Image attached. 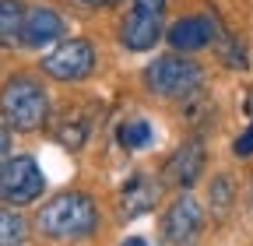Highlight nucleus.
I'll return each instance as SVG.
<instances>
[{
	"instance_id": "nucleus-1",
	"label": "nucleus",
	"mask_w": 253,
	"mask_h": 246,
	"mask_svg": "<svg viewBox=\"0 0 253 246\" xmlns=\"http://www.w3.org/2000/svg\"><path fill=\"white\" fill-rule=\"evenodd\" d=\"M36 229L46 239H84L99 229V207L81 190H63L39 207Z\"/></svg>"
},
{
	"instance_id": "nucleus-2",
	"label": "nucleus",
	"mask_w": 253,
	"mask_h": 246,
	"mask_svg": "<svg viewBox=\"0 0 253 246\" xmlns=\"http://www.w3.org/2000/svg\"><path fill=\"white\" fill-rule=\"evenodd\" d=\"M0 116L11 130H21V134H32L46 127L49 120V95L39 78L32 74H11L0 88Z\"/></svg>"
},
{
	"instance_id": "nucleus-3",
	"label": "nucleus",
	"mask_w": 253,
	"mask_h": 246,
	"mask_svg": "<svg viewBox=\"0 0 253 246\" xmlns=\"http://www.w3.org/2000/svg\"><path fill=\"white\" fill-rule=\"evenodd\" d=\"M144 84L162 99H186L204 84V67L190 60V53H169L148 64Z\"/></svg>"
},
{
	"instance_id": "nucleus-4",
	"label": "nucleus",
	"mask_w": 253,
	"mask_h": 246,
	"mask_svg": "<svg viewBox=\"0 0 253 246\" xmlns=\"http://www.w3.org/2000/svg\"><path fill=\"white\" fill-rule=\"evenodd\" d=\"M42 190H46V176L39 162L32 155H7V162L0 165V201L7 207H25L39 201Z\"/></svg>"
},
{
	"instance_id": "nucleus-5",
	"label": "nucleus",
	"mask_w": 253,
	"mask_h": 246,
	"mask_svg": "<svg viewBox=\"0 0 253 246\" xmlns=\"http://www.w3.org/2000/svg\"><path fill=\"white\" fill-rule=\"evenodd\" d=\"M162 21H166V0H134V7L126 11L120 25V42L130 53L155 49L162 39Z\"/></svg>"
},
{
	"instance_id": "nucleus-6",
	"label": "nucleus",
	"mask_w": 253,
	"mask_h": 246,
	"mask_svg": "<svg viewBox=\"0 0 253 246\" xmlns=\"http://www.w3.org/2000/svg\"><path fill=\"white\" fill-rule=\"evenodd\" d=\"M42 71L53 81H84L95 71V46L88 39H63L42 56Z\"/></svg>"
},
{
	"instance_id": "nucleus-7",
	"label": "nucleus",
	"mask_w": 253,
	"mask_h": 246,
	"mask_svg": "<svg viewBox=\"0 0 253 246\" xmlns=\"http://www.w3.org/2000/svg\"><path fill=\"white\" fill-rule=\"evenodd\" d=\"M158 232H162V239L169 246H194L204 232V207L190 194H179L166 207L162 222H158Z\"/></svg>"
},
{
	"instance_id": "nucleus-8",
	"label": "nucleus",
	"mask_w": 253,
	"mask_h": 246,
	"mask_svg": "<svg viewBox=\"0 0 253 246\" xmlns=\"http://www.w3.org/2000/svg\"><path fill=\"white\" fill-rule=\"evenodd\" d=\"M63 28V14L56 7H28L25 11V21H21V32H18V42L28 46V49H42L49 42H60Z\"/></svg>"
},
{
	"instance_id": "nucleus-9",
	"label": "nucleus",
	"mask_w": 253,
	"mask_h": 246,
	"mask_svg": "<svg viewBox=\"0 0 253 246\" xmlns=\"http://www.w3.org/2000/svg\"><path fill=\"white\" fill-rule=\"evenodd\" d=\"M218 39V25L211 14H183L169 28V46L179 53H197Z\"/></svg>"
},
{
	"instance_id": "nucleus-10",
	"label": "nucleus",
	"mask_w": 253,
	"mask_h": 246,
	"mask_svg": "<svg viewBox=\"0 0 253 246\" xmlns=\"http://www.w3.org/2000/svg\"><path fill=\"white\" fill-rule=\"evenodd\" d=\"M204 162H208L204 141H201V137H190V141H183V144L172 151V159H169V165H166V179L176 183L179 190H190V187L201 179Z\"/></svg>"
},
{
	"instance_id": "nucleus-11",
	"label": "nucleus",
	"mask_w": 253,
	"mask_h": 246,
	"mask_svg": "<svg viewBox=\"0 0 253 246\" xmlns=\"http://www.w3.org/2000/svg\"><path fill=\"white\" fill-rule=\"evenodd\" d=\"M158 179L155 176H144V172H137V176H130L123 183V190H120V222H134V218H141V214H148L155 204H158Z\"/></svg>"
},
{
	"instance_id": "nucleus-12",
	"label": "nucleus",
	"mask_w": 253,
	"mask_h": 246,
	"mask_svg": "<svg viewBox=\"0 0 253 246\" xmlns=\"http://www.w3.org/2000/svg\"><path fill=\"white\" fill-rule=\"evenodd\" d=\"M25 11H28V7L21 4V0H0V46L18 42V32H21Z\"/></svg>"
},
{
	"instance_id": "nucleus-13",
	"label": "nucleus",
	"mask_w": 253,
	"mask_h": 246,
	"mask_svg": "<svg viewBox=\"0 0 253 246\" xmlns=\"http://www.w3.org/2000/svg\"><path fill=\"white\" fill-rule=\"evenodd\" d=\"M28 239V222L14 207H0V246H25Z\"/></svg>"
},
{
	"instance_id": "nucleus-14",
	"label": "nucleus",
	"mask_w": 253,
	"mask_h": 246,
	"mask_svg": "<svg viewBox=\"0 0 253 246\" xmlns=\"http://www.w3.org/2000/svg\"><path fill=\"white\" fill-rule=\"evenodd\" d=\"M232 197H236V183H232V176H214V179H211V194H208V201H211V211L218 214V218H225V214H229Z\"/></svg>"
},
{
	"instance_id": "nucleus-15",
	"label": "nucleus",
	"mask_w": 253,
	"mask_h": 246,
	"mask_svg": "<svg viewBox=\"0 0 253 246\" xmlns=\"http://www.w3.org/2000/svg\"><path fill=\"white\" fill-rule=\"evenodd\" d=\"M84 137H88V120L84 116H67V120L56 123V141L63 148H81Z\"/></svg>"
},
{
	"instance_id": "nucleus-16",
	"label": "nucleus",
	"mask_w": 253,
	"mask_h": 246,
	"mask_svg": "<svg viewBox=\"0 0 253 246\" xmlns=\"http://www.w3.org/2000/svg\"><path fill=\"white\" fill-rule=\"evenodd\" d=\"M120 144L130 148V151H141L151 144V123L148 120H126L120 127Z\"/></svg>"
},
{
	"instance_id": "nucleus-17",
	"label": "nucleus",
	"mask_w": 253,
	"mask_h": 246,
	"mask_svg": "<svg viewBox=\"0 0 253 246\" xmlns=\"http://www.w3.org/2000/svg\"><path fill=\"white\" fill-rule=\"evenodd\" d=\"M221 60H225V64H232V67H243L246 64V53H243V46H239V39H232V36H225L221 39Z\"/></svg>"
},
{
	"instance_id": "nucleus-18",
	"label": "nucleus",
	"mask_w": 253,
	"mask_h": 246,
	"mask_svg": "<svg viewBox=\"0 0 253 246\" xmlns=\"http://www.w3.org/2000/svg\"><path fill=\"white\" fill-rule=\"evenodd\" d=\"M232 148H236V155H239V159L253 155V123L246 127V134H243V137H236V144H232Z\"/></svg>"
},
{
	"instance_id": "nucleus-19",
	"label": "nucleus",
	"mask_w": 253,
	"mask_h": 246,
	"mask_svg": "<svg viewBox=\"0 0 253 246\" xmlns=\"http://www.w3.org/2000/svg\"><path fill=\"white\" fill-rule=\"evenodd\" d=\"M7 155H11V127L0 123V165L7 162Z\"/></svg>"
},
{
	"instance_id": "nucleus-20",
	"label": "nucleus",
	"mask_w": 253,
	"mask_h": 246,
	"mask_svg": "<svg viewBox=\"0 0 253 246\" xmlns=\"http://www.w3.org/2000/svg\"><path fill=\"white\" fill-rule=\"evenodd\" d=\"M74 4H84V7H113L120 0H74Z\"/></svg>"
},
{
	"instance_id": "nucleus-21",
	"label": "nucleus",
	"mask_w": 253,
	"mask_h": 246,
	"mask_svg": "<svg viewBox=\"0 0 253 246\" xmlns=\"http://www.w3.org/2000/svg\"><path fill=\"white\" fill-rule=\"evenodd\" d=\"M123 246H148V243H144V239H137V236H134V239H126V243H123Z\"/></svg>"
}]
</instances>
